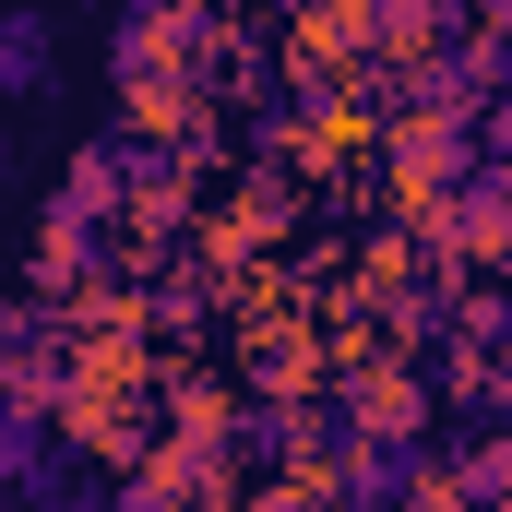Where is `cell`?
I'll return each instance as SVG.
<instances>
[{"label": "cell", "mask_w": 512, "mask_h": 512, "mask_svg": "<svg viewBox=\"0 0 512 512\" xmlns=\"http://www.w3.org/2000/svg\"><path fill=\"white\" fill-rule=\"evenodd\" d=\"M24 60H48V36H36V24H0V84H12Z\"/></svg>", "instance_id": "obj_1"}]
</instances>
